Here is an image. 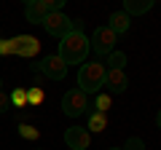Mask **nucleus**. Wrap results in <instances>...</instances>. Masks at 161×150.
Wrapping results in <instances>:
<instances>
[{
	"instance_id": "nucleus-1",
	"label": "nucleus",
	"mask_w": 161,
	"mask_h": 150,
	"mask_svg": "<svg viewBox=\"0 0 161 150\" xmlns=\"http://www.w3.org/2000/svg\"><path fill=\"white\" fill-rule=\"evenodd\" d=\"M89 51H92L89 38L83 32H78V29H73L70 35H64L62 40H59V59L64 64H83Z\"/></svg>"
},
{
	"instance_id": "nucleus-2",
	"label": "nucleus",
	"mask_w": 161,
	"mask_h": 150,
	"mask_svg": "<svg viewBox=\"0 0 161 150\" xmlns=\"http://www.w3.org/2000/svg\"><path fill=\"white\" fill-rule=\"evenodd\" d=\"M105 75L108 70L102 62H83L78 70V88L83 94H99L105 88Z\"/></svg>"
},
{
	"instance_id": "nucleus-3",
	"label": "nucleus",
	"mask_w": 161,
	"mask_h": 150,
	"mask_svg": "<svg viewBox=\"0 0 161 150\" xmlns=\"http://www.w3.org/2000/svg\"><path fill=\"white\" fill-rule=\"evenodd\" d=\"M62 6H64V0H30L27 8H24V13H27V22L43 24L48 13L62 11Z\"/></svg>"
},
{
	"instance_id": "nucleus-4",
	"label": "nucleus",
	"mask_w": 161,
	"mask_h": 150,
	"mask_svg": "<svg viewBox=\"0 0 161 150\" xmlns=\"http://www.w3.org/2000/svg\"><path fill=\"white\" fill-rule=\"evenodd\" d=\"M89 107V94H83L80 88H70V91H64L62 97V113L70 118H78L83 115Z\"/></svg>"
},
{
	"instance_id": "nucleus-5",
	"label": "nucleus",
	"mask_w": 161,
	"mask_h": 150,
	"mask_svg": "<svg viewBox=\"0 0 161 150\" xmlns=\"http://www.w3.org/2000/svg\"><path fill=\"white\" fill-rule=\"evenodd\" d=\"M43 27H46L48 35H54V38H59L62 40L64 35L73 32V22H70V16H64L62 11H54L46 16V22H43Z\"/></svg>"
},
{
	"instance_id": "nucleus-6",
	"label": "nucleus",
	"mask_w": 161,
	"mask_h": 150,
	"mask_svg": "<svg viewBox=\"0 0 161 150\" xmlns=\"http://www.w3.org/2000/svg\"><path fill=\"white\" fill-rule=\"evenodd\" d=\"M89 46L94 48V51L99 54V56H108L110 51H113V46H115V35L110 32L108 27H97L92 32V40H89Z\"/></svg>"
},
{
	"instance_id": "nucleus-7",
	"label": "nucleus",
	"mask_w": 161,
	"mask_h": 150,
	"mask_svg": "<svg viewBox=\"0 0 161 150\" xmlns=\"http://www.w3.org/2000/svg\"><path fill=\"white\" fill-rule=\"evenodd\" d=\"M38 70H40L43 75H48L51 81H62L64 75H67V64L59 59V54H48V56L40 62V67H38Z\"/></svg>"
},
{
	"instance_id": "nucleus-8",
	"label": "nucleus",
	"mask_w": 161,
	"mask_h": 150,
	"mask_svg": "<svg viewBox=\"0 0 161 150\" xmlns=\"http://www.w3.org/2000/svg\"><path fill=\"white\" fill-rule=\"evenodd\" d=\"M64 142H67L70 150H86L89 145H92V134L83 126H70L67 131H64Z\"/></svg>"
},
{
	"instance_id": "nucleus-9",
	"label": "nucleus",
	"mask_w": 161,
	"mask_h": 150,
	"mask_svg": "<svg viewBox=\"0 0 161 150\" xmlns=\"http://www.w3.org/2000/svg\"><path fill=\"white\" fill-rule=\"evenodd\" d=\"M38 38H32V35H19V38H14L11 40V51L19 54V56H32L35 51H38Z\"/></svg>"
},
{
	"instance_id": "nucleus-10",
	"label": "nucleus",
	"mask_w": 161,
	"mask_h": 150,
	"mask_svg": "<svg viewBox=\"0 0 161 150\" xmlns=\"http://www.w3.org/2000/svg\"><path fill=\"white\" fill-rule=\"evenodd\" d=\"M105 86L110 88L113 94H124L129 86V78L124 70H108V75H105Z\"/></svg>"
},
{
	"instance_id": "nucleus-11",
	"label": "nucleus",
	"mask_w": 161,
	"mask_h": 150,
	"mask_svg": "<svg viewBox=\"0 0 161 150\" xmlns=\"http://www.w3.org/2000/svg\"><path fill=\"white\" fill-rule=\"evenodd\" d=\"M129 24H132V19H129L124 11H113V13H110V19H108V29L113 35H124L129 29Z\"/></svg>"
},
{
	"instance_id": "nucleus-12",
	"label": "nucleus",
	"mask_w": 161,
	"mask_h": 150,
	"mask_svg": "<svg viewBox=\"0 0 161 150\" xmlns=\"http://www.w3.org/2000/svg\"><path fill=\"white\" fill-rule=\"evenodd\" d=\"M153 8V0H124V13L129 19L132 16H142Z\"/></svg>"
},
{
	"instance_id": "nucleus-13",
	"label": "nucleus",
	"mask_w": 161,
	"mask_h": 150,
	"mask_svg": "<svg viewBox=\"0 0 161 150\" xmlns=\"http://www.w3.org/2000/svg\"><path fill=\"white\" fill-rule=\"evenodd\" d=\"M102 64H105V70H124V67H126V54H124V51H115V48H113Z\"/></svg>"
},
{
	"instance_id": "nucleus-14",
	"label": "nucleus",
	"mask_w": 161,
	"mask_h": 150,
	"mask_svg": "<svg viewBox=\"0 0 161 150\" xmlns=\"http://www.w3.org/2000/svg\"><path fill=\"white\" fill-rule=\"evenodd\" d=\"M105 126H108V113H97V110H94L92 115H89V126L86 129H92V131H105Z\"/></svg>"
},
{
	"instance_id": "nucleus-15",
	"label": "nucleus",
	"mask_w": 161,
	"mask_h": 150,
	"mask_svg": "<svg viewBox=\"0 0 161 150\" xmlns=\"http://www.w3.org/2000/svg\"><path fill=\"white\" fill-rule=\"evenodd\" d=\"M8 97H11V104H16V107H24L27 104V91L24 88H14Z\"/></svg>"
},
{
	"instance_id": "nucleus-16",
	"label": "nucleus",
	"mask_w": 161,
	"mask_h": 150,
	"mask_svg": "<svg viewBox=\"0 0 161 150\" xmlns=\"http://www.w3.org/2000/svg\"><path fill=\"white\" fill-rule=\"evenodd\" d=\"M94 107H97V113H108V110H110V97H108V94H97Z\"/></svg>"
},
{
	"instance_id": "nucleus-17",
	"label": "nucleus",
	"mask_w": 161,
	"mask_h": 150,
	"mask_svg": "<svg viewBox=\"0 0 161 150\" xmlns=\"http://www.w3.org/2000/svg\"><path fill=\"white\" fill-rule=\"evenodd\" d=\"M19 137H22V139H38L40 131L32 129V126H27V123H22V126H19Z\"/></svg>"
},
{
	"instance_id": "nucleus-18",
	"label": "nucleus",
	"mask_w": 161,
	"mask_h": 150,
	"mask_svg": "<svg viewBox=\"0 0 161 150\" xmlns=\"http://www.w3.org/2000/svg\"><path fill=\"white\" fill-rule=\"evenodd\" d=\"M40 102H43V91H40L38 86L30 88V91H27V104H40Z\"/></svg>"
},
{
	"instance_id": "nucleus-19",
	"label": "nucleus",
	"mask_w": 161,
	"mask_h": 150,
	"mask_svg": "<svg viewBox=\"0 0 161 150\" xmlns=\"http://www.w3.org/2000/svg\"><path fill=\"white\" fill-rule=\"evenodd\" d=\"M121 150H145V142H142L140 137H129V139H126V145H124Z\"/></svg>"
},
{
	"instance_id": "nucleus-20",
	"label": "nucleus",
	"mask_w": 161,
	"mask_h": 150,
	"mask_svg": "<svg viewBox=\"0 0 161 150\" xmlns=\"http://www.w3.org/2000/svg\"><path fill=\"white\" fill-rule=\"evenodd\" d=\"M8 107H11V97L6 91H0V113H6Z\"/></svg>"
},
{
	"instance_id": "nucleus-21",
	"label": "nucleus",
	"mask_w": 161,
	"mask_h": 150,
	"mask_svg": "<svg viewBox=\"0 0 161 150\" xmlns=\"http://www.w3.org/2000/svg\"><path fill=\"white\" fill-rule=\"evenodd\" d=\"M0 54H14L11 51V40H0Z\"/></svg>"
},
{
	"instance_id": "nucleus-22",
	"label": "nucleus",
	"mask_w": 161,
	"mask_h": 150,
	"mask_svg": "<svg viewBox=\"0 0 161 150\" xmlns=\"http://www.w3.org/2000/svg\"><path fill=\"white\" fill-rule=\"evenodd\" d=\"M156 126L161 129V110H158V113H156Z\"/></svg>"
},
{
	"instance_id": "nucleus-23",
	"label": "nucleus",
	"mask_w": 161,
	"mask_h": 150,
	"mask_svg": "<svg viewBox=\"0 0 161 150\" xmlns=\"http://www.w3.org/2000/svg\"><path fill=\"white\" fill-rule=\"evenodd\" d=\"M108 150H121V147H108Z\"/></svg>"
}]
</instances>
